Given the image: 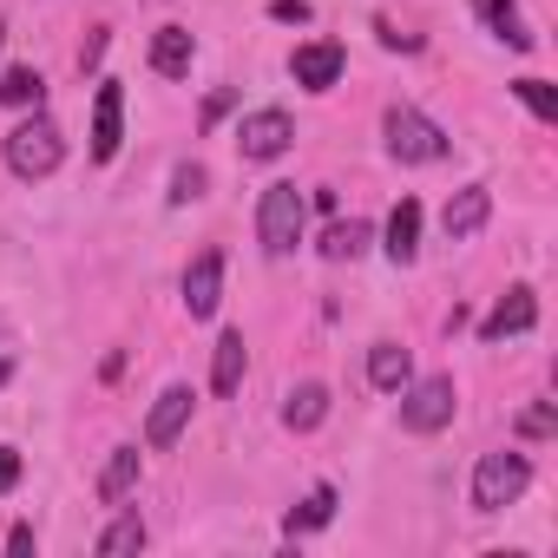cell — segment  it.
I'll use <instances>...</instances> for the list:
<instances>
[{
	"label": "cell",
	"mask_w": 558,
	"mask_h": 558,
	"mask_svg": "<svg viewBox=\"0 0 558 558\" xmlns=\"http://www.w3.org/2000/svg\"><path fill=\"white\" fill-rule=\"evenodd\" d=\"M66 165V132L47 119V112H34V119H21L14 132H8V171L14 178H53Z\"/></svg>",
	"instance_id": "obj_1"
},
{
	"label": "cell",
	"mask_w": 558,
	"mask_h": 558,
	"mask_svg": "<svg viewBox=\"0 0 558 558\" xmlns=\"http://www.w3.org/2000/svg\"><path fill=\"white\" fill-rule=\"evenodd\" d=\"M303 217H310V197L296 184H263V197H256V236H263L269 256H290L303 243Z\"/></svg>",
	"instance_id": "obj_2"
},
{
	"label": "cell",
	"mask_w": 558,
	"mask_h": 558,
	"mask_svg": "<svg viewBox=\"0 0 558 558\" xmlns=\"http://www.w3.org/2000/svg\"><path fill=\"white\" fill-rule=\"evenodd\" d=\"M525 486H532V460L519 447L480 453V466H473V512H506Z\"/></svg>",
	"instance_id": "obj_3"
},
{
	"label": "cell",
	"mask_w": 558,
	"mask_h": 558,
	"mask_svg": "<svg viewBox=\"0 0 558 558\" xmlns=\"http://www.w3.org/2000/svg\"><path fill=\"white\" fill-rule=\"evenodd\" d=\"M381 138H388V158H401V165H434V158H447V132H440L427 112H414V106H388V112H381Z\"/></svg>",
	"instance_id": "obj_4"
},
{
	"label": "cell",
	"mask_w": 558,
	"mask_h": 558,
	"mask_svg": "<svg viewBox=\"0 0 558 558\" xmlns=\"http://www.w3.org/2000/svg\"><path fill=\"white\" fill-rule=\"evenodd\" d=\"M453 408H460V395H453L447 375H427V381H408L401 388V427L408 434H440L453 421Z\"/></svg>",
	"instance_id": "obj_5"
},
{
	"label": "cell",
	"mask_w": 558,
	"mask_h": 558,
	"mask_svg": "<svg viewBox=\"0 0 558 558\" xmlns=\"http://www.w3.org/2000/svg\"><path fill=\"white\" fill-rule=\"evenodd\" d=\"M290 138H296V125H290V112H283V106H263V112H250V119L236 125V151H243L250 165L283 158V151H290Z\"/></svg>",
	"instance_id": "obj_6"
},
{
	"label": "cell",
	"mask_w": 558,
	"mask_h": 558,
	"mask_svg": "<svg viewBox=\"0 0 558 558\" xmlns=\"http://www.w3.org/2000/svg\"><path fill=\"white\" fill-rule=\"evenodd\" d=\"M217 303H223V250H197L184 269V310H191V323H204V316H217Z\"/></svg>",
	"instance_id": "obj_7"
},
{
	"label": "cell",
	"mask_w": 558,
	"mask_h": 558,
	"mask_svg": "<svg viewBox=\"0 0 558 558\" xmlns=\"http://www.w3.org/2000/svg\"><path fill=\"white\" fill-rule=\"evenodd\" d=\"M119 138H125V93H119V80H99V99H93V158L112 165Z\"/></svg>",
	"instance_id": "obj_8"
},
{
	"label": "cell",
	"mask_w": 558,
	"mask_h": 558,
	"mask_svg": "<svg viewBox=\"0 0 558 558\" xmlns=\"http://www.w3.org/2000/svg\"><path fill=\"white\" fill-rule=\"evenodd\" d=\"M538 323V296L519 283V290H506L493 310H486V323H480V342H506V336H525Z\"/></svg>",
	"instance_id": "obj_9"
},
{
	"label": "cell",
	"mask_w": 558,
	"mask_h": 558,
	"mask_svg": "<svg viewBox=\"0 0 558 558\" xmlns=\"http://www.w3.org/2000/svg\"><path fill=\"white\" fill-rule=\"evenodd\" d=\"M290 73H296V86L329 93V86L342 80V47H336V40H310V47L290 53Z\"/></svg>",
	"instance_id": "obj_10"
},
{
	"label": "cell",
	"mask_w": 558,
	"mask_h": 558,
	"mask_svg": "<svg viewBox=\"0 0 558 558\" xmlns=\"http://www.w3.org/2000/svg\"><path fill=\"white\" fill-rule=\"evenodd\" d=\"M486 217H493V191H486V184H466V191L447 197L440 230H447V236H473V230H486Z\"/></svg>",
	"instance_id": "obj_11"
},
{
	"label": "cell",
	"mask_w": 558,
	"mask_h": 558,
	"mask_svg": "<svg viewBox=\"0 0 558 558\" xmlns=\"http://www.w3.org/2000/svg\"><path fill=\"white\" fill-rule=\"evenodd\" d=\"M381 250H388L395 269H408V263L421 256V204H414V197H401V204L388 210V243H381Z\"/></svg>",
	"instance_id": "obj_12"
},
{
	"label": "cell",
	"mask_w": 558,
	"mask_h": 558,
	"mask_svg": "<svg viewBox=\"0 0 558 558\" xmlns=\"http://www.w3.org/2000/svg\"><path fill=\"white\" fill-rule=\"evenodd\" d=\"M191 401H197L191 388H165V395L151 401V421H145V440H151V447H171V440L184 434V421H191Z\"/></svg>",
	"instance_id": "obj_13"
},
{
	"label": "cell",
	"mask_w": 558,
	"mask_h": 558,
	"mask_svg": "<svg viewBox=\"0 0 558 558\" xmlns=\"http://www.w3.org/2000/svg\"><path fill=\"white\" fill-rule=\"evenodd\" d=\"M191 60H197V40H191L184 27H158V34H151V73L184 80V73H191Z\"/></svg>",
	"instance_id": "obj_14"
},
{
	"label": "cell",
	"mask_w": 558,
	"mask_h": 558,
	"mask_svg": "<svg viewBox=\"0 0 558 558\" xmlns=\"http://www.w3.org/2000/svg\"><path fill=\"white\" fill-rule=\"evenodd\" d=\"M368 381H375L381 395H401V388L414 381V355H408L401 342H375V349H368Z\"/></svg>",
	"instance_id": "obj_15"
},
{
	"label": "cell",
	"mask_w": 558,
	"mask_h": 558,
	"mask_svg": "<svg viewBox=\"0 0 558 558\" xmlns=\"http://www.w3.org/2000/svg\"><path fill=\"white\" fill-rule=\"evenodd\" d=\"M243 368H250V349H243V329H223V336H217V355H210V388H217V395H236V381H243Z\"/></svg>",
	"instance_id": "obj_16"
},
{
	"label": "cell",
	"mask_w": 558,
	"mask_h": 558,
	"mask_svg": "<svg viewBox=\"0 0 558 558\" xmlns=\"http://www.w3.org/2000/svg\"><path fill=\"white\" fill-rule=\"evenodd\" d=\"M323 421H329V388H323V381L290 388V401H283V427H290V434H310V427H323Z\"/></svg>",
	"instance_id": "obj_17"
},
{
	"label": "cell",
	"mask_w": 558,
	"mask_h": 558,
	"mask_svg": "<svg viewBox=\"0 0 558 558\" xmlns=\"http://www.w3.org/2000/svg\"><path fill=\"white\" fill-rule=\"evenodd\" d=\"M473 14H480V21H486V34H493V40H506L512 53H525V47H532V34H525V21H519L512 0H473Z\"/></svg>",
	"instance_id": "obj_18"
},
{
	"label": "cell",
	"mask_w": 558,
	"mask_h": 558,
	"mask_svg": "<svg viewBox=\"0 0 558 558\" xmlns=\"http://www.w3.org/2000/svg\"><path fill=\"white\" fill-rule=\"evenodd\" d=\"M316 250H323L329 263H355V256L368 250V223H362V217H336V223L323 230V243H316Z\"/></svg>",
	"instance_id": "obj_19"
},
{
	"label": "cell",
	"mask_w": 558,
	"mask_h": 558,
	"mask_svg": "<svg viewBox=\"0 0 558 558\" xmlns=\"http://www.w3.org/2000/svg\"><path fill=\"white\" fill-rule=\"evenodd\" d=\"M132 486H138V447H112V460H106V473H99V499L119 506Z\"/></svg>",
	"instance_id": "obj_20"
},
{
	"label": "cell",
	"mask_w": 558,
	"mask_h": 558,
	"mask_svg": "<svg viewBox=\"0 0 558 558\" xmlns=\"http://www.w3.org/2000/svg\"><path fill=\"white\" fill-rule=\"evenodd\" d=\"M47 99V80L34 66H8V80H0V106H14V112H40Z\"/></svg>",
	"instance_id": "obj_21"
},
{
	"label": "cell",
	"mask_w": 558,
	"mask_h": 558,
	"mask_svg": "<svg viewBox=\"0 0 558 558\" xmlns=\"http://www.w3.org/2000/svg\"><path fill=\"white\" fill-rule=\"evenodd\" d=\"M329 519H336V486H316V493L283 519V532H290V538H303V532H316V525H329Z\"/></svg>",
	"instance_id": "obj_22"
},
{
	"label": "cell",
	"mask_w": 558,
	"mask_h": 558,
	"mask_svg": "<svg viewBox=\"0 0 558 558\" xmlns=\"http://www.w3.org/2000/svg\"><path fill=\"white\" fill-rule=\"evenodd\" d=\"M119 551H145V519L138 512H125L99 532V558H119Z\"/></svg>",
	"instance_id": "obj_23"
},
{
	"label": "cell",
	"mask_w": 558,
	"mask_h": 558,
	"mask_svg": "<svg viewBox=\"0 0 558 558\" xmlns=\"http://www.w3.org/2000/svg\"><path fill=\"white\" fill-rule=\"evenodd\" d=\"M512 93H519V99L532 106V119H545V125H558V93H551L545 80H519Z\"/></svg>",
	"instance_id": "obj_24"
},
{
	"label": "cell",
	"mask_w": 558,
	"mask_h": 558,
	"mask_svg": "<svg viewBox=\"0 0 558 558\" xmlns=\"http://www.w3.org/2000/svg\"><path fill=\"white\" fill-rule=\"evenodd\" d=\"M191 197H204V165H178L171 171V204H191Z\"/></svg>",
	"instance_id": "obj_25"
},
{
	"label": "cell",
	"mask_w": 558,
	"mask_h": 558,
	"mask_svg": "<svg viewBox=\"0 0 558 558\" xmlns=\"http://www.w3.org/2000/svg\"><path fill=\"white\" fill-rule=\"evenodd\" d=\"M551 427H558V414H551V408H545V401H538V408H525V414H519V434H525V440H545V434H551Z\"/></svg>",
	"instance_id": "obj_26"
},
{
	"label": "cell",
	"mask_w": 558,
	"mask_h": 558,
	"mask_svg": "<svg viewBox=\"0 0 558 558\" xmlns=\"http://www.w3.org/2000/svg\"><path fill=\"white\" fill-rule=\"evenodd\" d=\"M14 486H21V453H14V447H0V499H8Z\"/></svg>",
	"instance_id": "obj_27"
},
{
	"label": "cell",
	"mask_w": 558,
	"mask_h": 558,
	"mask_svg": "<svg viewBox=\"0 0 558 558\" xmlns=\"http://www.w3.org/2000/svg\"><path fill=\"white\" fill-rule=\"evenodd\" d=\"M269 14H276V21H290V27H303V21H310V0H276Z\"/></svg>",
	"instance_id": "obj_28"
},
{
	"label": "cell",
	"mask_w": 558,
	"mask_h": 558,
	"mask_svg": "<svg viewBox=\"0 0 558 558\" xmlns=\"http://www.w3.org/2000/svg\"><path fill=\"white\" fill-rule=\"evenodd\" d=\"M8 551H34V525H14L8 532Z\"/></svg>",
	"instance_id": "obj_29"
},
{
	"label": "cell",
	"mask_w": 558,
	"mask_h": 558,
	"mask_svg": "<svg viewBox=\"0 0 558 558\" xmlns=\"http://www.w3.org/2000/svg\"><path fill=\"white\" fill-rule=\"evenodd\" d=\"M8 375H14V362H0V388H8Z\"/></svg>",
	"instance_id": "obj_30"
},
{
	"label": "cell",
	"mask_w": 558,
	"mask_h": 558,
	"mask_svg": "<svg viewBox=\"0 0 558 558\" xmlns=\"http://www.w3.org/2000/svg\"><path fill=\"white\" fill-rule=\"evenodd\" d=\"M0 47H8V21H0Z\"/></svg>",
	"instance_id": "obj_31"
}]
</instances>
